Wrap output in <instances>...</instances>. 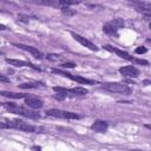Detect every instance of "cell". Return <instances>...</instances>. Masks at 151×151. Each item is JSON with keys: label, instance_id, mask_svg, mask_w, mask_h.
I'll use <instances>...</instances> for the list:
<instances>
[{"label": "cell", "instance_id": "24", "mask_svg": "<svg viewBox=\"0 0 151 151\" xmlns=\"http://www.w3.org/2000/svg\"><path fill=\"white\" fill-rule=\"evenodd\" d=\"M54 98L58 99V100H63L65 98V96H63L62 93H57V95H54Z\"/></svg>", "mask_w": 151, "mask_h": 151}, {"label": "cell", "instance_id": "9", "mask_svg": "<svg viewBox=\"0 0 151 151\" xmlns=\"http://www.w3.org/2000/svg\"><path fill=\"white\" fill-rule=\"evenodd\" d=\"M5 60H6V63H8V64H11V65H13V66H19V67L29 66V67H32V69H34V70H38V71H40V69H39V67H37V66L32 65L31 63L24 62V60H18V59H10V58H6Z\"/></svg>", "mask_w": 151, "mask_h": 151}, {"label": "cell", "instance_id": "18", "mask_svg": "<svg viewBox=\"0 0 151 151\" xmlns=\"http://www.w3.org/2000/svg\"><path fill=\"white\" fill-rule=\"evenodd\" d=\"M60 11H62V13H63L64 15H67V17H72V15L76 14V11H74V10H71V8L67 7V6H63L62 8H60Z\"/></svg>", "mask_w": 151, "mask_h": 151}, {"label": "cell", "instance_id": "13", "mask_svg": "<svg viewBox=\"0 0 151 151\" xmlns=\"http://www.w3.org/2000/svg\"><path fill=\"white\" fill-rule=\"evenodd\" d=\"M20 88H38V87H44V83L40 81H34V83H24L18 85Z\"/></svg>", "mask_w": 151, "mask_h": 151}, {"label": "cell", "instance_id": "4", "mask_svg": "<svg viewBox=\"0 0 151 151\" xmlns=\"http://www.w3.org/2000/svg\"><path fill=\"white\" fill-rule=\"evenodd\" d=\"M47 116L51 117H55V118H64V119H80L83 118V116L74 113V112H69V111H62L58 109H51L46 111Z\"/></svg>", "mask_w": 151, "mask_h": 151}, {"label": "cell", "instance_id": "15", "mask_svg": "<svg viewBox=\"0 0 151 151\" xmlns=\"http://www.w3.org/2000/svg\"><path fill=\"white\" fill-rule=\"evenodd\" d=\"M71 91L74 96H85L88 93V91L85 88V87H81V86H77L74 88H71Z\"/></svg>", "mask_w": 151, "mask_h": 151}, {"label": "cell", "instance_id": "20", "mask_svg": "<svg viewBox=\"0 0 151 151\" xmlns=\"http://www.w3.org/2000/svg\"><path fill=\"white\" fill-rule=\"evenodd\" d=\"M60 67H63V69H73V67H76V64H73V63H64V64H60Z\"/></svg>", "mask_w": 151, "mask_h": 151}, {"label": "cell", "instance_id": "29", "mask_svg": "<svg viewBox=\"0 0 151 151\" xmlns=\"http://www.w3.org/2000/svg\"><path fill=\"white\" fill-rule=\"evenodd\" d=\"M150 83H151L150 80H145V81H144V84H150Z\"/></svg>", "mask_w": 151, "mask_h": 151}, {"label": "cell", "instance_id": "23", "mask_svg": "<svg viewBox=\"0 0 151 151\" xmlns=\"http://www.w3.org/2000/svg\"><path fill=\"white\" fill-rule=\"evenodd\" d=\"M46 58L50 59V60H57L58 59V55H55V54H47Z\"/></svg>", "mask_w": 151, "mask_h": 151}, {"label": "cell", "instance_id": "2", "mask_svg": "<svg viewBox=\"0 0 151 151\" xmlns=\"http://www.w3.org/2000/svg\"><path fill=\"white\" fill-rule=\"evenodd\" d=\"M3 105L5 107H7L8 111L12 112V113H18V114L24 116V117L29 118V119H39L40 118V114L38 112L27 110V109H24V107H20V106H17L13 103H3Z\"/></svg>", "mask_w": 151, "mask_h": 151}, {"label": "cell", "instance_id": "28", "mask_svg": "<svg viewBox=\"0 0 151 151\" xmlns=\"http://www.w3.org/2000/svg\"><path fill=\"white\" fill-rule=\"evenodd\" d=\"M34 150H37V151H40V147H39V146H38V147H37V146H34Z\"/></svg>", "mask_w": 151, "mask_h": 151}, {"label": "cell", "instance_id": "12", "mask_svg": "<svg viewBox=\"0 0 151 151\" xmlns=\"http://www.w3.org/2000/svg\"><path fill=\"white\" fill-rule=\"evenodd\" d=\"M107 128H109V125L106 122H104V120H96V122L91 125V129L96 132H99V133L105 132L107 130Z\"/></svg>", "mask_w": 151, "mask_h": 151}, {"label": "cell", "instance_id": "22", "mask_svg": "<svg viewBox=\"0 0 151 151\" xmlns=\"http://www.w3.org/2000/svg\"><path fill=\"white\" fill-rule=\"evenodd\" d=\"M135 63H137L139 65H147L149 64L147 60H144V59H135Z\"/></svg>", "mask_w": 151, "mask_h": 151}, {"label": "cell", "instance_id": "6", "mask_svg": "<svg viewBox=\"0 0 151 151\" xmlns=\"http://www.w3.org/2000/svg\"><path fill=\"white\" fill-rule=\"evenodd\" d=\"M72 34V37L78 41V43H80L83 46H85V47H87L88 50H91V51H98L99 50V47L97 46V45H95L93 43H91V41H90V40H87L86 38H84V37H81V36H79V34H77V33H71Z\"/></svg>", "mask_w": 151, "mask_h": 151}, {"label": "cell", "instance_id": "10", "mask_svg": "<svg viewBox=\"0 0 151 151\" xmlns=\"http://www.w3.org/2000/svg\"><path fill=\"white\" fill-rule=\"evenodd\" d=\"M119 72L122 73L125 77H130V78H135L139 74V71L135 67V66H124V67H120Z\"/></svg>", "mask_w": 151, "mask_h": 151}, {"label": "cell", "instance_id": "11", "mask_svg": "<svg viewBox=\"0 0 151 151\" xmlns=\"http://www.w3.org/2000/svg\"><path fill=\"white\" fill-rule=\"evenodd\" d=\"M104 48L107 50V51H110V52H114L116 54H118L119 57H122L123 59L130 60V62H135V58L131 57L129 53H126V52H124V51H120V50H118V48H114V47H112V46H110V45H105Z\"/></svg>", "mask_w": 151, "mask_h": 151}, {"label": "cell", "instance_id": "16", "mask_svg": "<svg viewBox=\"0 0 151 151\" xmlns=\"http://www.w3.org/2000/svg\"><path fill=\"white\" fill-rule=\"evenodd\" d=\"M103 31H104L105 33H107V34H117L118 29L114 28V27H113L112 25H110L109 22H106V24L103 26Z\"/></svg>", "mask_w": 151, "mask_h": 151}, {"label": "cell", "instance_id": "3", "mask_svg": "<svg viewBox=\"0 0 151 151\" xmlns=\"http://www.w3.org/2000/svg\"><path fill=\"white\" fill-rule=\"evenodd\" d=\"M104 90L109 92H114V93H123V95H129L132 92V90L122 83H106L102 86Z\"/></svg>", "mask_w": 151, "mask_h": 151}, {"label": "cell", "instance_id": "26", "mask_svg": "<svg viewBox=\"0 0 151 151\" xmlns=\"http://www.w3.org/2000/svg\"><path fill=\"white\" fill-rule=\"evenodd\" d=\"M144 126H145L146 129H150V130H151V124H145Z\"/></svg>", "mask_w": 151, "mask_h": 151}, {"label": "cell", "instance_id": "27", "mask_svg": "<svg viewBox=\"0 0 151 151\" xmlns=\"http://www.w3.org/2000/svg\"><path fill=\"white\" fill-rule=\"evenodd\" d=\"M0 29H6V27H5V25H0Z\"/></svg>", "mask_w": 151, "mask_h": 151}, {"label": "cell", "instance_id": "8", "mask_svg": "<svg viewBox=\"0 0 151 151\" xmlns=\"http://www.w3.org/2000/svg\"><path fill=\"white\" fill-rule=\"evenodd\" d=\"M14 46H17V47H19V48H21V50H25V51H27V52H29V53H32L37 59H43L45 55L38 50V48H36V47H32V46H27V45H24V44H13Z\"/></svg>", "mask_w": 151, "mask_h": 151}, {"label": "cell", "instance_id": "5", "mask_svg": "<svg viewBox=\"0 0 151 151\" xmlns=\"http://www.w3.org/2000/svg\"><path fill=\"white\" fill-rule=\"evenodd\" d=\"M52 72H53V73H58V74H62V76H64V77H66V78H70V79H72V80H74V81H77V83H79V84H88V85L96 84V81H95V80L86 79V78H83V77H77V76L74 77V76H72V74H70V73H67V72H64V71H62V70L52 69Z\"/></svg>", "mask_w": 151, "mask_h": 151}, {"label": "cell", "instance_id": "17", "mask_svg": "<svg viewBox=\"0 0 151 151\" xmlns=\"http://www.w3.org/2000/svg\"><path fill=\"white\" fill-rule=\"evenodd\" d=\"M109 24L110 25H112L114 28H117V29H119L120 27H123L124 26V20L123 19H113V20H111V21H109Z\"/></svg>", "mask_w": 151, "mask_h": 151}, {"label": "cell", "instance_id": "1", "mask_svg": "<svg viewBox=\"0 0 151 151\" xmlns=\"http://www.w3.org/2000/svg\"><path fill=\"white\" fill-rule=\"evenodd\" d=\"M3 129H15V130H21L25 132H36L38 131V128L34 125H31L28 123H25L21 119H13V120H7V122H3L1 124Z\"/></svg>", "mask_w": 151, "mask_h": 151}, {"label": "cell", "instance_id": "7", "mask_svg": "<svg viewBox=\"0 0 151 151\" xmlns=\"http://www.w3.org/2000/svg\"><path fill=\"white\" fill-rule=\"evenodd\" d=\"M25 104L27 107L29 109H33V110H38V109H41L43 107V102L37 98V97H32V96H29V97H26L25 98Z\"/></svg>", "mask_w": 151, "mask_h": 151}, {"label": "cell", "instance_id": "21", "mask_svg": "<svg viewBox=\"0 0 151 151\" xmlns=\"http://www.w3.org/2000/svg\"><path fill=\"white\" fill-rule=\"evenodd\" d=\"M80 4V1H59V5H63V6H67V5H77Z\"/></svg>", "mask_w": 151, "mask_h": 151}, {"label": "cell", "instance_id": "19", "mask_svg": "<svg viewBox=\"0 0 151 151\" xmlns=\"http://www.w3.org/2000/svg\"><path fill=\"white\" fill-rule=\"evenodd\" d=\"M135 52H136L137 54H144V53L147 52V48L144 47V46H138V47L135 50Z\"/></svg>", "mask_w": 151, "mask_h": 151}, {"label": "cell", "instance_id": "14", "mask_svg": "<svg viewBox=\"0 0 151 151\" xmlns=\"http://www.w3.org/2000/svg\"><path fill=\"white\" fill-rule=\"evenodd\" d=\"M1 95L7 97V98H12V99H21V98H26L25 93H15V92H7V91H1Z\"/></svg>", "mask_w": 151, "mask_h": 151}, {"label": "cell", "instance_id": "30", "mask_svg": "<svg viewBox=\"0 0 151 151\" xmlns=\"http://www.w3.org/2000/svg\"><path fill=\"white\" fill-rule=\"evenodd\" d=\"M149 28H150V29H151V22H150V24H149Z\"/></svg>", "mask_w": 151, "mask_h": 151}, {"label": "cell", "instance_id": "25", "mask_svg": "<svg viewBox=\"0 0 151 151\" xmlns=\"http://www.w3.org/2000/svg\"><path fill=\"white\" fill-rule=\"evenodd\" d=\"M0 80H1V81H8V83H10V79H7V78H5L4 76H1V77H0Z\"/></svg>", "mask_w": 151, "mask_h": 151}]
</instances>
